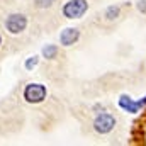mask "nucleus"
Returning a JSON list of instances; mask_svg holds the SVG:
<instances>
[{"instance_id":"1","label":"nucleus","mask_w":146,"mask_h":146,"mask_svg":"<svg viewBox=\"0 0 146 146\" xmlns=\"http://www.w3.org/2000/svg\"><path fill=\"white\" fill-rule=\"evenodd\" d=\"M88 9L87 0H70L63 5V15L66 19H80Z\"/></svg>"},{"instance_id":"2","label":"nucleus","mask_w":146,"mask_h":146,"mask_svg":"<svg viewBox=\"0 0 146 146\" xmlns=\"http://www.w3.org/2000/svg\"><path fill=\"white\" fill-rule=\"evenodd\" d=\"M46 95H48L46 87L41 85V83H29L24 88V99L29 104H39V102H42L46 99Z\"/></svg>"},{"instance_id":"3","label":"nucleus","mask_w":146,"mask_h":146,"mask_svg":"<svg viewBox=\"0 0 146 146\" xmlns=\"http://www.w3.org/2000/svg\"><path fill=\"white\" fill-rule=\"evenodd\" d=\"M27 26V17L24 14H10L5 21V29L10 34H21Z\"/></svg>"},{"instance_id":"4","label":"nucleus","mask_w":146,"mask_h":146,"mask_svg":"<svg viewBox=\"0 0 146 146\" xmlns=\"http://www.w3.org/2000/svg\"><path fill=\"white\" fill-rule=\"evenodd\" d=\"M115 126V117L109 114V112H104V114H99L94 121V129L100 134H107L114 129Z\"/></svg>"},{"instance_id":"5","label":"nucleus","mask_w":146,"mask_h":146,"mask_svg":"<svg viewBox=\"0 0 146 146\" xmlns=\"http://www.w3.org/2000/svg\"><path fill=\"white\" fill-rule=\"evenodd\" d=\"M119 106H121V109L127 110V112H138V110L141 109L143 106H146V97L143 100H138V102H134L133 99H129V97H126V95H122L121 99H119Z\"/></svg>"},{"instance_id":"6","label":"nucleus","mask_w":146,"mask_h":146,"mask_svg":"<svg viewBox=\"0 0 146 146\" xmlns=\"http://www.w3.org/2000/svg\"><path fill=\"white\" fill-rule=\"evenodd\" d=\"M78 37H80L78 29L68 27V29H65V31L60 34V42H61L63 46H72V44H75V42L78 41Z\"/></svg>"},{"instance_id":"7","label":"nucleus","mask_w":146,"mask_h":146,"mask_svg":"<svg viewBox=\"0 0 146 146\" xmlns=\"http://www.w3.org/2000/svg\"><path fill=\"white\" fill-rule=\"evenodd\" d=\"M56 53H58V48H56L54 44H49V46H46V48L42 49V54H44V58H48V60L56 58Z\"/></svg>"},{"instance_id":"8","label":"nucleus","mask_w":146,"mask_h":146,"mask_svg":"<svg viewBox=\"0 0 146 146\" xmlns=\"http://www.w3.org/2000/svg\"><path fill=\"white\" fill-rule=\"evenodd\" d=\"M117 15H119V7H114V5H112V7H109V9L106 10V17H107V19H115Z\"/></svg>"},{"instance_id":"9","label":"nucleus","mask_w":146,"mask_h":146,"mask_svg":"<svg viewBox=\"0 0 146 146\" xmlns=\"http://www.w3.org/2000/svg\"><path fill=\"white\" fill-rule=\"evenodd\" d=\"M34 3L39 9H48V7H51L54 3V0H34Z\"/></svg>"},{"instance_id":"10","label":"nucleus","mask_w":146,"mask_h":146,"mask_svg":"<svg viewBox=\"0 0 146 146\" xmlns=\"http://www.w3.org/2000/svg\"><path fill=\"white\" fill-rule=\"evenodd\" d=\"M36 65H37V56H33V58H29V60L26 61V68H27V70H33Z\"/></svg>"},{"instance_id":"11","label":"nucleus","mask_w":146,"mask_h":146,"mask_svg":"<svg viewBox=\"0 0 146 146\" xmlns=\"http://www.w3.org/2000/svg\"><path fill=\"white\" fill-rule=\"evenodd\" d=\"M138 9H139V10H143V12H146V2H139Z\"/></svg>"},{"instance_id":"12","label":"nucleus","mask_w":146,"mask_h":146,"mask_svg":"<svg viewBox=\"0 0 146 146\" xmlns=\"http://www.w3.org/2000/svg\"><path fill=\"white\" fill-rule=\"evenodd\" d=\"M0 44H2V37H0Z\"/></svg>"}]
</instances>
